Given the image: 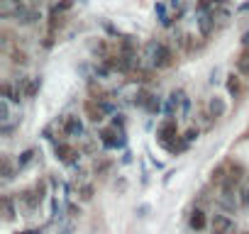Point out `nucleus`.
<instances>
[{
    "label": "nucleus",
    "mask_w": 249,
    "mask_h": 234,
    "mask_svg": "<svg viewBox=\"0 0 249 234\" xmlns=\"http://www.w3.org/2000/svg\"><path fill=\"white\" fill-rule=\"evenodd\" d=\"M147 59L152 61L154 68H169V66H174V51H171V47L164 44V42H157V39L147 44Z\"/></svg>",
    "instance_id": "nucleus-1"
},
{
    "label": "nucleus",
    "mask_w": 249,
    "mask_h": 234,
    "mask_svg": "<svg viewBox=\"0 0 249 234\" xmlns=\"http://www.w3.org/2000/svg\"><path fill=\"white\" fill-rule=\"evenodd\" d=\"M98 139H100V144L105 147V149H122L124 144H127V137H124V130H120V127H105V130H100V134H98Z\"/></svg>",
    "instance_id": "nucleus-2"
},
{
    "label": "nucleus",
    "mask_w": 249,
    "mask_h": 234,
    "mask_svg": "<svg viewBox=\"0 0 249 234\" xmlns=\"http://www.w3.org/2000/svg\"><path fill=\"white\" fill-rule=\"evenodd\" d=\"M44 193H47V183H44V181H39V183H35V188H30V190H25V193L20 195V202H22L30 212H35V210L42 205Z\"/></svg>",
    "instance_id": "nucleus-3"
},
{
    "label": "nucleus",
    "mask_w": 249,
    "mask_h": 234,
    "mask_svg": "<svg viewBox=\"0 0 249 234\" xmlns=\"http://www.w3.org/2000/svg\"><path fill=\"white\" fill-rule=\"evenodd\" d=\"M225 166H227V176H225L222 190H234L237 183L244 178V168H242V164H237V161H225Z\"/></svg>",
    "instance_id": "nucleus-4"
},
{
    "label": "nucleus",
    "mask_w": 249,
    "mask_h": 234,
    "mask_svg": "<svg viewBox=\"0 0 249 234\" xmlns=\"http://www.w3.org/2000/svg\"><path fill=\"white\" fill-rule=\"evenodd\" d=\"M176 134H178V132H176V120H174V117H166V120L157 127V142H159L161 147H166Z\"/></svg>",
    "instance_id": "nucleus-5"
},
{
    "label": "nucleus",
    "mask_w": 249,
    "mask_h": 234,
    "mask_svg": "<svg viewBox=\"0 0 249 234\" xmlns=\"http://www.w3.org/2000/svg\"><path fill=\"white\" fill-rule=\"evenodd\" d=\"M83 112H86V117H88L90 122H103V117L107 115V112H105V107H103V102H100V100H95V98L86 100Z\"/></svg>",
    "instance_id": "nucleus-6"
},
{
    "label": "nucleus",
    "mask_w": 249,
    "mask_h": 234,
    "mask_svg": "<svg viewBox=\"0 0 249 234\" xmlns=\"http://www.w3.org/2000/svg\"><path fill=\"white\" fill-rule=\"evenodd\" d=\"M54 154L59 161L64 164H76V156H78V149L73 144H66V142H56L54 144Z\"/></svg>",
    "instance_id": "nucleus-7"
},
{
    "label": "nucleus",
    "mask_w": 249,
    "mask_h": 234,
    "mask_svg": "<svg viewBox=\"0 0 249 234\" xmlns=\"http://www.w3.org/2000/svg\"><path fill=\"white\" fill-rule=\"evenodd\" d=\"M210 232L213 234H234V224H232V219L227 215H213Z\"/></svg>",
    "instance_id": "nucleus-8"
},
{
    "label": "nucleus",
    "mask_w": 249,
    "mask_h": 234,
    "mask_svg": "<svg viewBox=\"0 0 249 234\" xmlns=\"http://www.w3.org/2000/svg\"><path fill=\"white\" fill-rule=\"evenodd\" d=\"M198 30L203 37H210L215 30V15L213 10H198Z\"/></svg>",
    "instance_id": "nucleus-9"
},
{
    "label": "nucleus",
    "mask_w": 249,
    "mask_h": 234,
    "mask_svg": "<svg viewBox=\"0 0 249 234\" xmlns=\"http://www.w3.org/2000/svg\"><path fill=\"white\" fill-rule=\"evenodd\" d=\"M64 130H66V137H83V125L76 115L64 117Z\"/></svg>",
    "instance_id": "nucleus-10"
},
{
    "label": "nucleus",
    "mask_w": 249,
    "mask_h": 234,
    "mask_svg": "<svg viewBox=\"0 0 249 234\" xmlns=\"http://www.w3.org/2000/svg\"><path fill=\"white\" fill-rule=\"evenodd\" d=\"M13 17H15V22H20V25H32L35 20H39V15H37L35 8H22V5H18V10L13 13Z\"/></svg>",
    "instance_id": "nucleus-11"
},
{
    "label": "nucleus",
    "mask_w": 249,
    "mask_h": 234,
    "mask_svg": "<svg viewBox=\"0 0 249 234\" xmlns=\"http://www.w3.org/2000/svg\"><path fill=\"white\" fill-rule=\"evenodd\" d=\"M225 85H227V93H230L232 98H242V95H244V78H242V76L230 73Z\"/></svg>",
    "instance_id": "nucleus-12"
},
{
    "label": "nucleus",
    "mask_w": 249,
    "mask_h": 234,
    "mask_svg": "<svg viewBox=\"0 0 249 234\" xmlns=\"http://www.w3.org/2000/svg\"><path fill=\"white\" fill-rule=\"evenodd\" d=\"M3 98H8L10 102H20L22 100V85H20V81H15V83H3Z\"/></svg>",
    "instance_id": "nucleus-13"
},
{
    "label": "nucleus",
    "mask_w": 249,
    "mask_h": 234,
    "mask_svg": "<svg viewBox=\"0 0 249 234\" xmlns=\"http://www.w3.org/2000/svg\"><path fill=\"white\" fill-rule=\"evenodd\" d=\"M20 85H22V93H25V98H35V95L39 93V88H42V78H39V76H32V78H25V81H20Z\"/></svg>",
    "instance_id": "nucleus-14"
},
{
    "label": "nucleus",
    "mask_w": 249,
    "mask_h": 234,
    "mask_svg": "<svg viewBox=\"0 0 249 234\" xmlns=\"http://www.w3.org/2000/svg\"><path fill=\"white\" fill-rule=\"evenodd\" d=\"M164 149H166L169 154H174V156H176V154H183V151L188 149V142H186V137H183V134H176V137L164 147Z\"/></svg>",
    "instance_id": "nucleus-15"
},
{
    "label": "nucleus",
    "mask_w": 249,
    "mask_h": 234,
    "mask_svg": "<svg viewBox=\"0 0 249 234\" xmlns=\"http://www.w3.org/2000/svg\"><path fill=\"white\" fill-rule=\"evenodd\" d=\"M183 98H186V93H183V90H174V93L169 95V102H166V115H169V117H174V115H176V107H178V105H183Z\"/></svg>",
    "instance_id": "nucleus-16"
},
{
    "label": "nucleus",
    "mask_w": 249,
    "mask_h": 234,
    "mask_svg": "<svg viewBox=\"0 0 249 234\" xmlns=\"http://www.w3.org/2000/svg\"><path fill=\"white\" fill-rule=\"evenodd\" d=\"M188 224H191V229H193V232H203V229H205V224H208L205 212H203V210H193V212H191V217H188Z\"/></svg>",
    "instance_id": "nucleus-17"
},
{
    "label": "nucleus",
    "mask_w": 249,
    "mask_h": 234,
    "mask_svg": "<svg viewBox=\"0 0 249 234\" xmlns=\"http://www.w3.org/2000/svg\"><path fill=\"white\" fill-rule=\"evenodd\" d=\"M18 166V164H15ZM15 166H13V161H10V156H0V176H3V181H10L13 176H15Z\"/></svg>",
    "instance_id": "nucleus-18"
},
{
    "label": "nucleus",
    "mask_w": 249,
    "mask_h": 234,
    "mask_svg": "<svg viewBox=\"0 0 249 234\" xmlns=\"http://www.w3.org/2000/svg\"><path fill=\"white\" fill-rule=\"evenodd\" d=\"M208 110H210L215 117H222V115H225V110H227V105H225V100H222L220 95H213V98H210V102H208Z\"/></svg>",
    "instance_id": "nucleus-19"
},
{
    "label": "nucleus",
    "mask_w": 249,
    "mask_h": 234,
    "mask_svg": "<svg viewBox=\"0 0 249 234\" xmlns=\"http://www.w3.org/2000/svg\"><path fill=\"white\" fill-rule=\"evenodd\" d=\"M234 64H237V71H239L242 76H249V47L242 49V54L234 59Z\"/></svg>",
    "instance_id": "nucleus-20"
},
{
    "label": "nucleus",
    "mask_w": 249,
    "mask_h": 234,
    "mask_svg": "<svg viewBox=\"0 0 249 234\" xmlns=\"http://www.w3.org/2000/svg\"><path fill=\"white\" fill-rule=\"evenodd\" d=\"M0 202H3V219H5V222H13V219H15L13 198H10V195H3V200H0Z\"/></svg>",
    "instance_id": "nucleus-21"
},
{
    "label": "nucleus",
    "mask_w": 249,
    "mask_h": 234,
    "mask_svg": "<svg viewBox=\"0 0 249 234\" xmlns=\"http://www.w3.org/2000/svg\"><path fill=\"white\" fill-rule=\"evenodd\" d=\"M152 95H154V93H149L147 88H140V90L135 93V100H132V102H135L137 107H144V110H147V105H149Z\"/></svg>",
    "instance_id": "nucleus-22"
},
{
    "label": "nucleus",
    "mask_w": 249,
    "mask_h": 234,
    "mask_svg": "<svg viewBox=\"0 0 249 234\" xmlns=\"http://www.w3.org/2000/svg\"><path fill=\"white\" fill-rule=\"evenodd\" d=\"M225 176H227V166L220 164V166L213 168V173H210V183H213V185H222V183H225Z\"/></svg>",
    "instance_id": "nucleus-23"
},
{
    "label": "nucleus",
    "mask_w": 249,
    "mask_h": 234,
    "mask_svg": "<svg viewBox=\"0 0 249 234\" xmlns=\"http://www.w3.org/2000/svg\"><path fill=\"white\" fill-rule=\"evenodd\" d=\"M10 61H13L15 66H25L30 59H27V51H25V49L15 47V49H10Z\"/></svg>",
    "instance_id": "nucleus-24"
},
{
    "label": "nucleus",
    "mask_w": 249,
    "mask_h": 234,
    "mask_svg": "<svg viewBox=\"0 0 249 234\" xmlns=\"http://www.w3.org/2000/svg\"><path fill=\"white\" fill-rule=\"evenodd\" d=\"M35 154H37V149H25V151L20 154V159H18V171L27 168V166L35 161Z\"/></svg>",
    "instance_id": "nucleus-25"
},
{
    "label": "nucleus",
    "mask_w": 249,
    "mask_h": 234,
    "mask_svg": "<svg viewBox=\"0 0 249 234\" xmlns=\"http://www.w3.org/2000/svg\"><path fill=\"white\" fill-rule=\"evenodd\" d=\"M110 168H112V161L110 159H95V164H93V173L95 176H105Z\"/></svg>",
    "instance_id": "nucleus-26"
},
{
    "label": "nucleus",
    "mask_w": 249,
    "mask_h": 234,
    "mask_svg": "<svg viewBox=\"0 0 249 234\" xmlns=\"http://www.w3.org/2000/svg\"><path fill=\"white\" fill-rule=\"evenodd\" d=\"M78 198H81L83 202H90V200H93V185H90V183H81V185H78Z\"/></svg>",
    "instance_id": "nucleus-27"
},
{
    "label": "nucleus",
    "mask_w": 249,
    "mask_h": 234,
    "mask_svg": "<svg viewBox=\"0 0 249 234\" xmlns=\"http://www.w3.org/2000/svg\"><path fill=\"white\" fill-rule=\"evenodd\" d=\"M10 120V105H8V98H0V122H8Z\"/></svg>",
    "instance_id": "nucleus-28"
},
{
    "label": "nucleus",
    "mask_w": 249,
    "mask_h": 234,
    "mask_svg": "<svg viewBox=\"0 0 249 234\" xmlns=\"http://www.w3.org/2000/svg\"><path fill=\"white\" fill-rule=\"evenodd\" d=\"M147 112H149V115L161 112V98H159V95H152V100H149V105H147Z\"/></svg>",
    "instance_id": "nucleus-29"
},
{
    "label": "nucleus",
    "mask_w": 249,
    "mask_h": 234,
    "mask_svg": "<svg viewBox=\"0 0 249 234\" xmlns=\"http://www.w3.org/2000/svg\"><path fill=\"white\" fill-rule=\"evenodd\" d=\"M198 134H200V130H198V127H188V130L183 132V137H186V142H188V144H191V142H196V139H198Z\"/></svg>",
    "instance_id": "nucleus-30"
},
{
    "label": "nucleus",
    "mask_w": 249,
    "mask_h": 234,
    "mask_svg": "<svg viewBox=\"0 0 249 234\" xmlns=\"http://www.w3.org/2000/svg\"><path fill=\"white\" fill-rule=\"evenodd\" d=\"M71 8H73V0H61V3L54 5V10H61V13H66V10H71Z\"/></svg>",
    "instance_id": "nucleus-31"
},
{
    "label": "nucleus",
    "mask_w": 249,
    "mask_h": 234,
    "mask_svg": "<svg viewBox=\"0 0 249 234\" xmlns=\"http://www.w3.org/2000/svg\"><path fill=\"white\" fill-rule=\"evenodd\" d=\"M112 125L122 130V127H124V115H117V112H115V117H112Z\"/></svg>",
    "instance_id": "nucleus-32"
},
{
    "label": "nucleus",
    "mask_w": 249,
    "mask_h": 234,
    "mask_svg": "<svg viewBox=\"0 0 249 234\" xmlns=\"http://www.w3.org/2000/svg\"><path fill=\"white\" fill-rule=\"evenodd\" d=\"M69 215H71V217H78V215H81V210H78L76 205H69Z\"/></svg>",
    "instance_id": "nucleus-33"
},
{
    "label": "nucleus",
    "mask_w": 249,
    "mask_h": 234,
    "mask_svg": "<svg viewBox=\"0 0 249 234\" xmlns=\"http://www.w3.org/2000/svg\"><path fill=\"white\" fill-rule=\"evenodd\" d=\"M130 161H132V154L124 151V154H122V164H130Z\"/></svg>",
    "instance_id": "nucleus-34"
},
{
    "label": "nucleus",
    "mask_w": 249,
    "mask_h": 234,
    "mask_svg": "<svg viewBox=\"0 0 249 234\" xmlns=\"http://www.w3.org/2000/svg\"><path fill=\"white\" fill-rule=\"evenodd\" d=\"M15 234H42V229H25V232H15Z\"/></svg>",
    "instance_id": "nucleus-35"
},
{
    "label": "nucleus",
    "mask_w": 249,
    "mask_h": 234,
    "mask_svg": "<svg viewBox=\"0 0 249 234\" xmlns=\"http://www.w3.org/2000/svg\"><path fill=\"white\" fill-rule=\"evenodd\" d=\"M242 47H249V32L242 34Z\"/></svg>",
    "instance_id": "nucleus-36"
},
{
    "label": "nucleus",
    "mask_w": 249,
    "mask_h": 234,
    "mask_svg": "<svg viewBox=\"0 0 249 234\" xmlns=\"http://www.w3.org/2000/svg\"><path fill=\"white\" fill-rule=\"evenodd\" d=\"M239 10H242V13H249V3H244V5H239Z\"/></svg>",
    "instance_id": "nucleus-37"
},
{
    "label": "nucleus",
    "mask_w": 249,
    "mask_h": 234,
    "mask_svg": "<svg viewBox=\"0 0 249 234\" xmlns=\"http://www.w3.org/2000/svg\"><path fill=\"white\" fill-rule=\"evenodd\" d=\"M244 205H249V188H247V193H244Z\"/></svg>",
    "instance_id": "nucleus-38"
},
{
    "label": "nucleus",
    "mask_w": 249,
    "mask_h": 234,
    "mask_svg": "<svg viewBox=\"0 0 249 234\" xmlns=\"http://www.w3.org/2000/svg\"><path fill=\"white\" fill-rule=\"evenodd\" d=\"M8 3H13V5H22V0H8Z\"/></svg>",
    "instance_id": "nucleus-39"
},
{
    "label": "nucleus",
    "mask_w": 249,
    "mask_h": 234,
    "mask_svg": "<svg viewBox=\"0 0 249 234\" xmlns=\"http://www.w3.org/2000/svg\"><path fill=\"white\" fill-rule=\"evenodd\" d=\"M244 137H247V139H249V130H247V134H244Z\"/></svg>",
    "instance_id": "nucleus-40"
}]
</instances>
